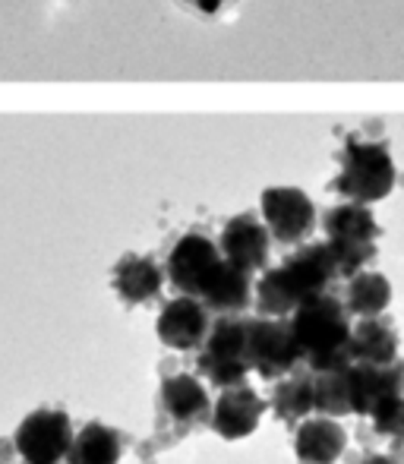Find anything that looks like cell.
Wrapping results in <instances>:
<instances>
[{
	"mask_svg": "<svg viewBox=\"0 0 404 464\" xmlns=\"http://www.w3.org/2000/svg\"><path fill=\"white\" fill-rule=\"evenodd\" d=\"M341 278L329 244H303L275 269H265L256 281V310L259 316H288L306 300L329 294Z\"/></svg>",
	"mask_w": 404,
	"mask_h": 464,
	"instance_id": "obj_1",
	"label": "cell"
},
{
	"mask_svg": "<svg viewBox=\"0 0 404 464\" xmlns=\"http://www.w3.org/2000/svg\"><path fill=\"white\" fill-rule=\"evenodd\" d=\"M291 329L301 344L303 363L313 372L351 367V313L341 297L319 294L291 313Z\"/></svg>",
	"mask_w": 404,
	"mask_h": 464,
	"instance_id": "obj_2",
	"label": "cell"
},
{
	"mask_svg": "<svg viewBox=\"0 0 404 464\" xmlns=\"http://www.w3.org/2000/svg\"><path fill=\"white\" fill-rule=\"evenodd\" d=\"M335 159L341 171L332 180V193L351 202H380L399 184L386 140H361L357 133H348Z\"/></svg>",
	"mask_w": 404,
	"mask_h": 464,
	"instance_id": "obj_3",
	"label": "cell"
},
{
	"mask_svg": "<svg viewBox=\"0 0 404 464\" xmlns=\"http://www.w3.org/2000/svg\"><path fill=\"white\" fill-rule=\"evenodd\" d=\"M246 323L250 319L240 316V313L218 316L199 351L197 370L218 389L240 385L250 372V363H246Z\"/></svg>",
	"mask_w": 404,
	"mask_h": 464,
	"instance_id": "obj_4",
	"label": "cell"
},
{
	"mask_svg": "<svg viewBox=\"0 0 404 464\" xmlns=\"http://www.w3.org/2000/svg\"><path fill=\"white\" fill-rule=\"evenodd\" d=\"M246 363L263 379H282L303 363L291 319L259 316L246 323Z\"/></svg>",
	"mask_w": 404,
	"mask_h": 464,
	"instance_id": "obj_5",
	"label": "cell"
},
{
	"mask_svg": "<svg viewBox=\"0 0 404 464\" xmlns=\"http://www.w3.org/2000/svg\"><path fill=\"white\" fill-rule=\"evenodd\" d=\"M73 420L61 408H38L23 417L13 433L16 455L25 464H61L73 446Z\"/></svg>",
	"mask_w": 404,
	"mask_h": 464,
	"instance_id": "obj_6",
	"label": "cell"
},
{
	"mask_svg": "<svg viewBox=\"0 0 404 464\" xmlns=\"http://www.w3.org/2000/svg\"><path fill=\"white\" fill-rule=\"evenodd\" d=\"M225 263V253L215 244L208 234L202 231H190L171 246L168 253V281L178 287L180 294H190V297H202L208 278L215 276V269Z\"/></svg>",
	"mask_w": 404,
	"mask_h": 464,
	"instance_id": "obj_7",
	"label": "cell"
},
{
	"mask_svg": "<svg viewBox=\"0 0 404 464\" xmlns=\"http://www.w3.org/2000/svg\"><path fill=\"white\" fill-rule=\"evenodd\" d=\"M159 417L161 427H171V433L180 440L184 433L212 420L208 392L202 389V382L197 376H190V372H171V376L161 379Z\"/></svg>",
	"mask_w": 404,
	"mask_h": 464,
	"instance_id": "obj_8",
	"label": "cell"
},
{
	"mask_svg": "<svg viewBox=\"0 0 404 464\" xmlns=\"http://www.w3.org/2000/svg\"><path fill=\"white\" fill-rule=\"evenodd\" d=\"M263 221L269 225L272 240L284 246L303 244L316 227V206L297 187H269L259 199Z\"/></svg>",
	"mask_w": 404,
	"mask_h": 464,
	"instance_id": "obj_9",
	"label": "cell"
},
{
	"mask_svg": "<svg viewBox=\"0 0 404 464\" xmlns=\"http://www.w3.org/2000/svg\"><path fill=\"white\" fill-rule=\"evenodd\" d=\"M212 310L202 304L199 297L180 294V297L168 300L165 310L159 316V332L161 344L171 351H197L206 344L208 332H212Z\"/></svg>",
	"mask_w": 404,
	"mask_h": 464,
	"instance_id": "obj_10",
	"label": "cell"
},
{
	"mask_svg": "<svg viewBox=\"0 0 404 464\" xmlns=\"http://www.w3.org/2000/svg\"><path fill=\"white\" fill-rule=\"evenodd\" d=\"M218 246L225 253L227 263H234L244 272H263L269 266V250H272V231L265 221H259L256 215L244 212L234 215L225 227H221Z\"/></svg>",
	"mask_w": 404,
	"mask_h": 464,
	"instance_id": "obj_11",
	"label": "cell"
},
{
	"mask_svg": "<svg viewBox=\"0 0 404 464\" xmlns=\"http://www.w3.org/2000/svg\"><path fill=\"white\" fill-rule=\"evenodd\" d=\"M265 414V398H259V392L253 385H227L221 389L218 401L212 404V420L208 427L221 436V440H244L259 427Z\"/></svg>",
	"mask_w": 404,
	"mask_h": 464,
	"instance_id": "obj_12",
	"label": "cell"
},
{
	"mask_svg": "<svg viewBox=\"0 0 404 464\" xmlns=\"http://www.w3.org/2000/svg\"><path fill=\"white\" fill-rule=\"evenodd\" d=\"M168 272L155 263L152 256H136V253H127V256L117 259L114 276H111V285H114L117 297L127 306H139L149 304L161 294V285H165Z\"/></svg>",
	"mask_w": 404,
	"mask_h": 464,
	"instance_id": "obj_13",
	"label": "cell"
},
{
	"mask_svg": "<svg viewBox=\"0 0 404 464\" xmlns=\"http://www.w3.org/2000/svg\"><path fill=\"white\" fill-rule=\"evenodd\" d=\"M348 446V433L335 417H313L303 420L294 433V455L301 464H335Z\"/></svg>",
	"mask_w": 404,
	"mask_h": 464,
	"instance_id": "obj_14",
	"label": "cell"
},
{
	"mask_svg": "<svg viewBox=\"0 0 404 464\" xmlns=\"http://www.w3.org/2000/svg\"><path fill=\"white\" fill-rule=\"evenodd\" d=\"M199 300L215 313V316L244 313L246 306L253 304V276L225 259V263L215 269V276L206 285V291H202Z\"/></svg>",
	"mask_w": 404,
	"mask_h": 464,
	"instance_id": "obj_15",
	"label": "cell"
},
{
	"mask_svg": "<svg viewBox=\"0 0 404 464\" xmlns=\"http://www.w3.org/2000/svg\"><path fill=\"white\" fill-rule=\"evenodd\" d=\"M127 449V436L120 430L92 420L73 436V446L67 452V464H117Z\"/></svg>",
	"mask_w": 404,
	"mask_h": 464,
	"instance_id": "obj_16",
	"label": "cell"
},
{
	"mask_svg": "<svg viewBox=\"0 0 404 464\" xmlns=\"http://www.w3.org/2000/svg\"><path fill=\"white\" fill-rule=\"evenodd\" d=\"M272 408L278 420H284L288 427H297L303 417H310L316 411V372L310 367H297L294 372L282 376V382L272 392Z\"/></svg>",
	"mask_w": 404,
	"mask_h": 464,
	"instance_id": "obj_17",
	"label": "cell"
},
{
	"mask_svg": "<svg viewBox=\"0 0 404 464\" xmlns=\"http://www.w3.org/2000/svg\"><path fill=\"white\" fill-rule=\"evenodd\" d=\"M322 227L332 244H376L382 234L367 202H348V206L329 208L322 215Z\"/></svg>",
	"mask_w": 404,
	"mask_h": 464,
	"instance_id": "obj_18",
	"label": "cell"
},
{
	"mask_svg": "<svg viewBox=\"0 0 404 464\" xmlns=\"http://www.w3.org/2000/svg\"><path fill=\"white\" fill-rule=\"evenodd\" d=\"M399 354V335L389 325V319H363L351 332V357L354 363H373V367H386Z\"/></svg>",
	"mask_w": 404,
	"mask_h": 464,
	"instance_id": "obj_19",
	"label": "cell"
},
{
	"mask_svg": "<svg viewBox=\"0 0 404 464\" xmlns=\"http://www.w3.org/2000/svg\"><path fill=\"white\" fill-rule=\"evenodd\" d=\"M392 300V285L382 272H357L354 278H348L344 287V306H348L351 316L373 319Z\"/></svg>",
	"mask_w": 404,
	"mask_h": 464,
	"instance_id": "obj_20",
	"label": "cell"
},
{
	"mask_svg": "<svg viewBox=\"0 0 404 464\" xmlns=\"http://www.w3.org/2000/svg\"><path fill=\"white\" fill-rule=\"evenodd\" d=\"M316 411L325 417L351 414V367L316 372Z\"/></svg>",
	"mask_w": 404,
	"mask_h": 464,
	"instance_id": "obj_21",
	"label": "cell"
},
{
	"mask_svg": "<svg viewBox=\"0 0 404 464\" xmlns=\"http://www.w3.org/2000/svg\"><path fill=\"white\" fill-rule=\"evenodd\" d=\"M370 420H373L376 433L404 436V389H395V392H389V395H382L380 404L370 411Z\"/></svg>",
	"mask_w": 404,
	"mask_h": 464,
	"instance_id": "obj_22",
	"label": "cell"
},
{
	"mask_svg": "<svg viewBox=\"0 0 404 464\" xmlns=\"http://www.w3.org/2000/svg\"><path fill=\"white\" fill-rule=\"evenodd\" d=\"M187 4H190L197 13H202V16H215V13L225 10L231 0H187Z\"/></svg>",
	"mask_w": 404,
	"mask_h": 464,
	"instance_id": "obj_23",
	"label": "cell"
},
{
	"mask_svg": "<svg viewBox=\"0 0 404 464\" xmlns=\"http://www.w3.org/2000/svg\"><path fill=\"white\" fill-rule=\"evenodd\" d=\"M361 464H399V461H392V459H386V455H367Z\"/></svg>",
	"mask_w": 404,
	"mask_h": 464,
	"instance_id": "obj_24",
	"label": "cell"
},
{
	"mask_svg": "<svg viewBox=\"0 0 404 464\" xmlns=\"http://www.w3.org/2000/svg\"><path fill=\"white\" fill-rule=\"evenodd\" d=\"M0 464H10V461H6V459H4V455H0Z\"/></svg>",
	"mask_w": 404,
	"mask_h": 464,
	"instance_id": "obj_25",
	"label": "cell"
}]
</instances>
